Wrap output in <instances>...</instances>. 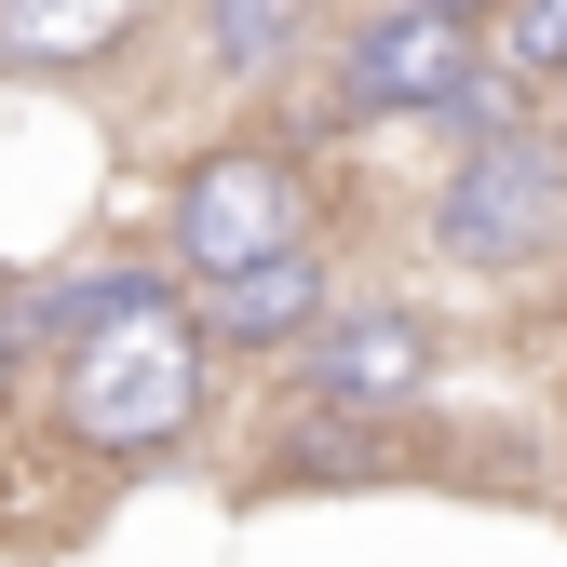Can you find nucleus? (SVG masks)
I'll return each instance as SVG.
<instances>
[{"label":"nucleus","instance_id":"1","mask_svg":"<svg viewBox=\"0 0 567 567\" xmlns=\"http://www.w3.org/2000/svg\"><path fill=\"white\" fill-rule=\"evenodd\" d=\"M54 405H68V433H82V446H109V460L176 446V433H189V405H203V324L163 298V284H150V298H122L109 324H82V338H68Z\"/></svg>","mask_w":567,"mask_h":567},{"label":"nucleus","instance_id":"2","mask_svg":"<svg viewBox=\"0 0 567 567\" xmlns=\"http://www.w3.org/2000/svg\"><path fill=\"white\" fill-rule=\"evenodd\" d=\"M176 257L203 284L298 257V163H284V150H217V163L176 189Z\"/></svg>","mask_w":567,"mask_h":567},{"label":"nucleus","instance_id":"3","mask_svg":"<svg viewBox=\"0 0 567 567\" xmlns=\"http://www.w3.org/2000/svg\"><path fill=\"white\" fill-rule=\"evenodd\" d=\"M554 230H567L554 150H486V163L446 189V244H460V257H540Z\"/></svg>","mask_w":567,"mask_h":567},{"label":"nucleus","instance_id":"4","mask_svg":"<svg viewBox=\"0 0 567 567\" xmlns=\"http://www.w3.org/2000/svg\"><path fill=\"white\" fill-rule=\"evenodd\" d=\"M473 82H486L473 14H379L365 54H351V95H365V109H446V95H473Z\"/></svg>","mask_w":567,"mask_h":567},{"label":"nucleus","instance_id":"5","mask_svg":"<svg viewBox=\"0 0 567 567\" xmlns=\"http://www.w3.org/2000/svg\"><path fill=\"white\" fill-rule=\"evenodd\" d=\"M419 365H433V338H419L405 311H365V324H338V338L311 351V379H324L338 405H405Z\"/></svg>","mask_w":567,"mask_h":567},{"label":"nucleus","instance_id":"6","mask_svg":"<svg viewBox=\"0 0 567 567\" xmlns=\"http://www.w3.org/2000/svg\"><path fill=\"white\" fill-rule=\"evenodd\" d=\"M135 14H150V0H0V54H14V68H82Z\"/></svg>","mask_w":567,"mask_h":567},{"label":"nucleus","instance_id":"7","mask_svg":"<svg viewBox=\"0 0 567 567\" xmlns=\"http://www.w3.org/2000/svg\"><path fill=\"white\" fill-rule=\"evenodd\" d=\"M311 311H324V270L311 257H270V270H230L217 284V324L230 338H298Z\"/></svg>","mask_w":567,"mask_h":567},{"label":"nucleus","instance_id":"8","mask_svg":"<svg viewBox=\"0 0 567 567\" xmlns=\"http://www.w3.org/2000/svg\"><path fill=\"white\" fill-rule=\"evenodd\" d=\"M501 68L567 82V0H501Z\"/></svg>","mask_w":567,"mask_h":567},{"label":"nucleus","instance_id":"9","mask_svg":"<svg viewBox=\"0 0 567 567\" xmlns=\"http://www.w3.org/2000/svg\"><path fill=\"white\" fill-rule=\"evenodd\" d=\"M284 28H298V0H217V54H230V68H270Z\"/></svg>","mask_w":567,"mask_h":567},{"label":"nucleus","instance_id":"10","mask_svg":"<svg viewBox=\"0 0 567 567\" xmlns=\"http://www.w3.org/2000/svg\"><path fill=\"white\" fill-rule=\"evenodd\" d=\"M405 14H473V0H405Z\"/></svg>","mask_w":567,"mask_h":567},{"label":"nucleus","instance_id":"11","mask_svg":"<svg viewBox=\"0 0 567 567\" xmlns=\"http://www.w3.org/2000/svg\"><path fill=\"white\" fill-rule=\"evenodd\" d=\"M0 379H14V324H0Z\"/></svg>","mask_w":567,"mask_h":567}]
</instances>
